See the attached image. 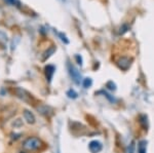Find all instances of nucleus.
I'll return each mask as SVG.
<instances>
[{
    "label": "nucleus",
    "mask_w": 154,
    "mask_h": 153,
    "mask_svg": "<svg viewBox=\"0 0 154 153\" xmlns=\"http://www.w3.org/2000/svg\"><path fill=\"white\" fill-rule=\"evenodd\" d=\"M54 51H56V47H54V46H51V47H49V48L48 49V50H46L45 53L43 54V58H42V61L44 62L45 60H48V59L51 55H53Z\"/></svg>",
    "instance_id": "obj_9"
},
{
    "label": "nucleus",
    "mask_w": 154,
    "mask_h": 153,
    "mask_svg": "<svg viewBox=\"0 0 154 153\" xmlns=\"http://www.w3.org/2000/svg\"><path fill=\"white\" fill-rule=\"evenodd\" d=\"M11 127H14V129H19V127H23V120L21 118H17L16 120H14L11 123Z\"/></svg>",
    "instance_id": "obj_12"
},
{
    "label": "nucleus",
    "mask_w": 154,
    "mask_h": 153,
    "mask_svg": "<svg viewBox=\"0 0 154 153\" xmlns=\"http://www.w3.org/2000/svg\"><path fill=\"white\" fill-rule=\"evenodd\" d=\"M19 153H28V151H21V152H19Z\"/></svg>",
    "instance_id": "obj_23"
},
{
    "label": "nucleus",
    "mask_w": 154,
    "mask_h": 153,
    "mask_svg": "<svg viewBox=\"0 0 154 153\" xmlns=\"http://www.w3.org/2000/svg\"><path fill=\"white\" fill-rule=\"evenodd\" d=\"M59 36H60V38H61V40L63 41V42H65L66 44H68L69 43V40L67 39V37L64 35L63 33H59Z\"/></svg>",
    "instance_id": "obj_18"
},
{
    "label": "nucleus",
    "mask_w": 154,
    "mask_h": 153,
    "mask_svg": "<svg viewBox=\"0 0 154 153\" xmlns=\"http://www.w3.org/2000/svg\"><path fill=\"white\" fill-rule=\"evenodd\" d=\"M6 40H7V36L3 33V32L0 31V41L4 42V41H6Z\"/></svg>",
    "instance_id": "obj_19"
},
{
    "label": "nucleus",
    "mask_w": 154,
    "mask_h": 153,
    "mask_svg": "<svg viewBox=\"0 0 154 153\" xmlns=\"http://www.w3.org/2000/svg\"><path fill=\"white\" fill-rule=\"evenodd\" d=\"M128 153H135V141L131 142L128 146Z\"/></svg>",
    "instance_id": "obj_17"
},
{
    "label": "nucleus",
    "mask_w": 154,
    "mask_h": 153,
    "mask_svg": "<svg viewBox=\"0 0 154 153\" xmlns=\"http://www.w3.org/2000/svg\"><path fill=\"white\" fill-rule=\"evenodd\" d=\"M75 59H76V60H77V62H78V64H79V65H82V59H81V57H79L78 55H77V56H75Z\"/></svg>",
    "instance_id": "obj_20"
},
{
    "label": "nucleus",
    "mask_w": 154,
    "mask_h": 153,
    "mask_svg": "<svg viewBox=\"0 0 154 153\" xmlns=\"http://www.w3.org/2000/svg\"><path fill=\"white\" fill-rule=\"evenodd\" d=\"M58 153H60V152H58Z\"/></svg>",
    "instance_id": "obj_24"
},
{
    "label": "nucleus",
    "mask_w": 154,
    "mask_h": 153,
    "mask_svg": "<svg viewBox=\"0 0 154 153\" xmlns=\"http://www.w3.org/2000/svg\"><path fill=\"white\" fill-rule=\"evenodd\" d=\"M102 143L99 141H91L88 145V149L91 153H99L102 150Z\"/></svg>",
    "instance_id": "obj_7"
},
{
    "label": "nucleus",
    "mask_w": 154,
    "mask_h": 153,
    "mask_svg": "<svg viewBox=\"0 0 154 153\" xmlns=\"http://www.w3.org/2000/svg\"><path fill=\"white\" fill-rule=\"evenodd\" d=\"M67 96H68L70 99H76L77 98V93L75 92V90H69L68 92H67Z\"/></svg>",
    "instance_id": "obj_15"
},
{
    "label": "nucleus",
    "mask_w": 154,
    "mask_h": 153,
    "mask_svg": "<svg viewBox=\"0 0 154 153\" xmlns=\"http://www.w3.org/2000/svg\"><path fill=\"white\" fill-rule=\"evenodd\" d=\"M139 122H140V124L142 125V127L144 130L147 129V116H146V115H140V117H139Z\"/></svg>",
    "instance_id": "obj_10"
},
{
    "label": "nucleus",
    "mask_w": 154,
    "mask_h": 153,
    "mask_svg": "<svg viewBox=\"0 0 154 153\" xmlns=\"http://www.w3.org/2000/svg\"><path fill=\"white\" fill-rule=\"evenodd\" d=\"M67 67H68L69 70V74H70L72 80L76 83V84H80V81H81V74L79 73L78 69H77L75 66L72 65L71 63L67 64Z\"/></svg>",
    "instance_id": "obj_2"
},
{
    "label": "nucleus",
    "mask_w": 154,
    "mask_h": 153,
    "mask_svg": "<svg viewBox=\"0 0 154 153\" xmlns=\"http://www.w3.org/2000/svg\"><path fill=\"white\" fill-rule=\"evenodd\" d=\"M138 153H146V141H141L138 144Z\"/></svg>",
    "instance_id": "obj_11"
},
{
    "label": "nucleus",
    "mask_w": 154,
    "mask_h": 153,
    "mask_svg": "<svg viewBox=\"0 0 154 153\" xmlns=\"http://www.w3.org/2000/svg\"><path fill=\"white\" fill-rule=\"evenodd\" d=\"M14 93L20 100H22L23 102L26 103H32V96L27 92L26 90L22 87H16L14 88Z\"/></svg>",
    "instance_id": "obj_3"
},
{
    "label": "nucleus",
    "mask_w": 154,
    "mask_h": 153,
    "mask_svg": "<svg viewBox=\"0 0 154 153\" xmlns=\"http://www.w3.org/2000/svg\"><path fill=\"white\" fill-rule=\"evenodd\" d=\"M20 136H21V134H12V135H11V139L18 140L19 138H20Z\"/></svg>",
    "instance_id": "obj_21"
},
{
    "label": "nucleus",
    "mask_w": 154,
    "mask_h": 153,
    "mask_svg": "<svg viewBox=\"0 0 154 153\" xmlns=\"http://www.w3.org/2000/svg\"><path fill=\"white\" fill-rule=\"evenodd\" d=\"M45 76H46V79H48V82H51V79H53V76L54 74V71H56V68L53 65H48L45 67Z\"/></svg>",
    "instance_id": "obj_8"
},
{
    "label": "nucleus",
    "mask_w": 154,
    "mask_h": 153,
    "mask_svg": "<svg viewBox=\"0 0 154 153\" xmlns=\"http://www.w3.org/2000/svg\"><path fill=\"white\" fill-rule=\"evenodd\" d=\"M36 109L41 115L46 116V117H49L51 115L54 114L53 108H51L49 106H46V105H39V106H37V107H36Z\"/></svg>",
    "instance_id": "obj_5"
},
{
    "label": "nucleus",
    "mask_w": 154,
    "mask_h": 153,
    "mask_svg": "<svg viewBox=\"0 0 154 153\" xmlns=\"http://www.w3.org/2000/svg\"><path fill=\"white\" fill-rule=\"evenodd\" d=\"M42 145H43V143H42V141L39 139V138L29 137L23 142V144H22V148H23L25 151L32 152V151L39 150L42 147Z\"/></svg>",
    "instance_id": "obj_1"
},
{
    "label": "nucleus",
    "mask_w": 154,
    "mask_h": 153,
    "mask_svg": "<svg viewBox=\"0 0 154 153\" xmlns=\"http://www.w3.org/2000/svg\"><path fill=\"white\" fill-rule=\"evenodd\" d=\"M128 30H130V26H128V24H123V25H121L120 28H119L118 33L120 34V35H122V34L126 33V32H128Z\"/></svg>",
    "instance_id": "obj_13"
},
{
    "label": "nucleus",
    "mask_w": 154,
    "mask_h": 153,
    "mask_svg": "<svg viewBox=\"0 0 154 153\" xmlns=\"http://www.w3.org/2000/svg\"><path fill=\"white\" fill-rule=\"evenodd\" d=\"M131 62H133V59L128 58V57H121L119 58L117 62H116V65L119 69H121L122 71H126L128 68L131 67Z\"/></svg>",
    "instance_id": "obj_4"
},
{
    "label": "nucleus",
    "mask_w": 154,
    "mask_h": 153,
    "mask_svg": "<svg viewBox=\"0 0 154 153\" xmlns=\"http://www.w3.org/2000/svg\"><path fill=\"white\" fill-rule=\"evenodd\" d=\"M5 2H7L8 4H14L16 0H5Z\"/></svg>",
    "instance_id": "obj_22"
},
{
    "label": "nucleus",
    "mask_w": 154,
    "mask_h": 153,
    "mask_svg": "<svg viewBox=\"0 0 154 153\" xmlns=\"http://www.w3.org/2000/svg\"><path fill=\"white\" fill-rule=\"evenodd\" d=\"M23 115H24V118L27 123H29V124H34V123H35V121H36L35 115H34L30 110L25 109L23 111Z\"/></svg>",
    "instance_id": "obj_6"
},
{
    "label": "nucleus",
    "mask_w": 154,
    "mask_h": 153,
    "mask_svg": "<svg viewBox=\"0 0 154 153\" xmlns=\"http://www.w3.org/2000/svg\"><path fill=\"white\" fill-rule=\"evenodd\" d=\"M106 86L110 90H116V85H115V83H114L113 81H108V82H107V84H106Z\"/></svg>",
    "instance_id": "obj_16"
},
{
    "label": "nucleus",
    "mask_w": 154,
    "mask_h": 153,
    "mask_svg": "<svg viewBox=\"0 0 154 153\" xmlns=\"http://www.w3.org/2000/svg\"><path fill=\"white\" fill-rule=\"evenodd\" d=\"M91 84H93V80H91V78H85V79H83V86H84V88L91 87Z\"/></svg>",
    "instance_id": "obj_14"
}]
</instances>
